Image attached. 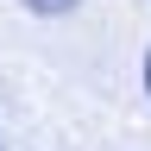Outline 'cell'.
Instances as JSON below:
<instances>
[{"label": "cell", "instance_id": "cell-1", "mask_svg": "<svg viewBox=\"0 0 151 151\" xmlns=\"http://www.w3.org/2000/svg\"><path fill=\"white\" fill-rule=\"evenodd\" d=\"M25 6H32V13H44V19H57V13H69L76 0H25Z\"/></svg>", "mask_w": 151, "mask_h": 151}, {"label": "cell", "instance_id": "cell-2", "mask_svg": "<svg viewBox=\"0 0 151 151\" xmlns=\"http://www.w3.org/2000/svg\"><path fill=\"white\" fill-rule=\"evenodd\" d=\"M145 94H151V50H145Z\"/></svg>", "mask_w": 151, "mask_h": 151}]
</instances>
